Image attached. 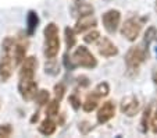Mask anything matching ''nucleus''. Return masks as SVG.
Listing matches in <instances>:
<instances>
[{
  "instance_id": "bb28decb",
  "label": "nucleus",
  "mask_w": 157,
  "mask_h": 138,
  "mask_svg": "<svg viewBox=\"0 0 157 138\" xmlns=\"http://www.w3.org/2000/svg\"><path fill=\"white\" fill-rule=\"evenodd\" d=\"M89 130H92V124L88 123V121H82V123L79 124V131L82 132V134H88Z\"/></svg>"
},
{
  "instance_id": "a211bd4d",
  "label": "nucleus",
  "mask_w": 157,
  "mask_h": 138,
  "mask_svg": "<svg viewBox=\"0 0 157 138\" xmlns=\"http://www.w3.org/2000/svg\"><path fill=\"white\" fill-rule=\"evenodd\" d=\"M64 34H65V43H67V48L72 49L75 45V31L67 27L64 31Z\"/></svg>"
},
{
  "instance_id": "f3484780",
  "label": "nucleus",
  "mask_w": 157,
  "mask_h": 138,
  "mask_svg": "<svg viewBox=\"0 0 157 138\" xmlns=\"http://www.w3.org/2000/svg\"><path fill=\"white\" fill-rule=\"evenodd\" d=\"M35 101H36V103H38L39 106L48 105V103L50 102V93H49V91H46V89H40V91L38 92V95H36Z\"/></svg>"
},
{
  "instance_id": "20e7f679",
  "label": "nucleus",
  "mask_w": 157,
  "mask_h": 138,
  "mask_svg": "<svg viewBox=\"0 0 157 138\" xmlns=\"http://www.w3.org/2000/svg\"><path fill=\"white\" fill-rule=\"evenodd\" d=\"M142 27H143V22L140 21L139 18H136V17L128 18L127 21L121 25V35L124 36L127 41L133 42V41H136V38L139 36L140 31H142Z\"/></svg>"
},
{
  "instance_id": "b1692460",
  "label": "nucleus",
  "mask_w": 157,
  "mask_h": 138,
  "mask_svg": "<svg viewBox=\"0 0 157 138\" xmlns=\"http://www.w3.org/2000/svg\"><path fill=\"white\" fill-rule=\"evenodd\" d=\"M64 92H65V88L64 85L60 82V84H56L54 85V96H56L59 101L63 99V96H64Z\"/></svg>"
},
{
  "instance_id": "f8f14e48",
  "label": "nucleus",
  "mask_w": 157,
  "mask_h": 138,
  "mask_svg": "<svg viewBox=\"0 0 157 138\" xmlns=\"http://www.w3.org/2000/svg\"><path fill=\"white\" fill-rule=\"evenodd\" d=\"M96 27V18L93 17V14H86V15H81L79 20L77 21L75 25V32H83L86 30Z\"/></svg>"
},
{
  "instance_id": "412c9836",
  "label": "nucleus",
  "mask_w": 157,
  "mask_h": 138,
  "mask_svg": "<svg viewBox=\"0 0 157 138\" xmlns=\"http://www.w3.org/2000/svg\"><path fill=\"white\" fill-rule=\"evenodd\" d=\"M96 93H98L99 96H100V98H106L107 95H109V92H110V87H109V84H107V82H100V84H98L96 85V88L95 89Z\"/></svg>"
},
{
  "instance_id": "aec40b11",
  "label": "nucleus",
  "mask_w": 157,
  "mask_h": 138,
  "mask_svg": "<svg viewBox=\"0 0 157 138\" xmlns=\"http://www.w3.org/2000/svg\"><path fill=\"white\" fill-rule=\"evenodd\" d=\"M156 36H157L156 28H154V27H150L147 31H146V34H145V39H143V43H142V45H143V46H146V48L149 49V45H150V42L153 41V39H156Z\"/></svg>"
},
{
  "instance_id": "7ed1b4c3",
  "label": "nucleus",
  "mask_w": 157,
  "mask_h": 138,
  "mask_svg": "<svg viewBox=\"0 0 157 138\" xmlns=\"http://www.w3.org/2000/svg\"><path fill=\"white\" fill-rule=\"evenodd\" d=\"M72 60H74L75 66H81L83 69H95L98 66V60L92 54V52L89 50L86 46H78L71 54Z\"/></svg>"
},
{
  "instance_id": "4be33fe9",
  "label": "nucleus",
  "mask_w": 157,
  "mask_h": 138,
  "mask_svg": "<svg viewBox=\"0 0 157 138\" xmlns=\"http://www.w3.org/2000/svg\"><path fill=\"white\" fill-rule=\"evenodd\" d=\"M99 39H100V34L98 31H90V32H88L83 36V41L86 43H96Z\"/></svg>"
},
{
  "instance_id": "2eb2a0df",
  "label": "nucleus",
  "mask_w": 157,
  "mask_h": 138,
  "mask_svg": "<svg viewBox=\"0 0 157 138\" xmlns=\"http://www.w3.org/2000/svg\"><path fill=\"white\" fill-rule=\"evenodd\" d=\"M101 98L98 95V93L93 91L92 93H89L88 96H86V99H85V102L82 103V109L85 112H93L96 108H98V105H99V101H100Z\"/></svg>"
},
{
  "instance_id": "423d86ee",
  "label": "nucleus",
  "mask_w": 157,
  "mask_h": 138,
  "mask_svg": "<svg viewBox=\"0 0 157 138\" xmlns=\"http://www.w3.org/2000/svg\"><path fill=\"white\" fill-rule=\"evenodd\" d=\"M101 21H103L104 30L109 34H116V31L120 27V21H121V13L118 10H109L101 15Z\"/></svg>"
},
{
  "instance_id": "9b49d317",
  "label": "nucleus",
  "mask_w": 157,
  "mask_h": 138,
  "mask_svg": "<svg viewBox=\"0 0 157 138\" xmlns=\"http://www.w3.org/2000/svg\"><path fill=\"white\" fill-rule=\"evenodd\" d=\"M15 67H17V64H15V61L13 60L11 57L2 54V59H0V80L3 82H6L11 77Z\"/></svg>"
},
{
  "instance_id": "1a4fd4ad",
  "label": "nucleus",
  "mask_w": 157,
  "mask_h": 138,
  "mask_svg": "<svg viewBox=\"0 0 157 138\" xmlns=\"http://www.w3.org/2000/svg\"><path fill=\"white\" fill-rule=\"evenodd\" d=\"M114 114H116V103L113 101H106L98 110L96 120H98L99 124H106L107 121H110L113 119Z\"/></svg>"
},
{
  "instance_id": "c85d7f7f",
  "label": "nucleus",
  "mask_w": 157,
  "mask_h": 138,
  "mask_svg": "<svg viewBox=\"0 0 157 138\" xmlns=\"http://www.w3.org/2000/svg\"><path fill=\"white\" fill-rule=\"evenodd\" d=\"M156 10H157V0H156Z\"/></svg>"
},
{
  "instance_id": "a878e982",
  "label": "nucleus",
  "mask_w": 157,
  "mask_h": 138,
  "mask_svg": "<svg viewBox=\"0 0 157 138\" xmlns=\"http://www.w3.org/2000/svg\"><path fill=\"white\" fill-rule=\"evenodd\" d=\"M68 102L71 103V106L75 109V110H78V109L81 108V99H79V98H78L77 95H75V93H74V95H70V98H68Z\"/></svg>"
},
{
  "instance_id": "9d476101",
  "label": "nucleus",
  "mask_w": 157,
  "mask_h": 138,
  "mask_svg": "<svg viewBox=\"0 0 157 138\" xmlns=\"http://www.w3.org/2000/svg\"><path fill=\"white\" fill-rule=\"evenodd\" d=\"M96 43H98V52L103 57H113L118 54L117 46L109 38H106V36H100V39Z\"/></svg>"
},
{
  "instance_id": "ddd939ff",
  "label": "nucleus",
  "mask_w": 157,
  "mask_h": 138,
  "mask_svg": "<svg viewBox=\"0 0 157 138\" xmlns=\"http://www.w3.org/2000/svg\"><path fill=\"white\" fill-rule=\"evenodd\" d=\"M38 25H39L38 13L33 11V10H29L27 14V35L32 36L38 30Z\"/></svg>"
},
{
  "instance_id": "f03ea898",
  "label": "nucleus",
  "mask_w": 157,
  "mask_h": 138,
  "mask_svg": "<svg viewBox=\"0 0 157 138\" xmlns=\"http://www.w3.org/2000/svg\"><path fill=\"white\" fill-rule=\"evenodd\" d=\"M44 56L49 60H53L60 52V36L59 27L54 22H49L44 27Z\"/></svg>"
},
{
  "instance_id": "f257e3e1",
  "label": "nucleus",
  "mask_w": 157,
  "mask_h": 138,
  "mask_svg": "<svg viewBox=\"0 0 157 138\" xmlns=\"http://www.w3.org/2000/svg\"><path fill=\"white\" fill-rule=\"evenodd\" d=\"M149 53L147 48L143 45L139 46H132L128 49L127 54H125V66H127V74L129 77H135L139 73V69L143 63L146 61Z\"/></svg>"
},
{
  "instance_id": "4468645a",
  "label": "nucleus",
  "mask_w": 157,
  "mask_h": 138,
  "mask_svg": "<svg viewBox=\"0 0 157 138\" xmlns=\"http://www.w3.org/2000/svg\"><path fill=\"white\" fill-rule=\"evenodd\" d=\"M56 128H57V123L53 120V117L46 116V119L40 123V126H39L38 130H39V132L43 135H52V134H54Z\"/></svg>"
},
{
  "instance_id": "cd10ccee",
  "label": "nucleus",
  "mask_w": 157,
  "mask_h": 138,
  "mask_svg": "<svg viewBox=\"0 0 157 138\" xmlns=\"http://www.w3.org/2000/svg\"><path fill=\"white\" fill-rule=\"evenodd\" d=\"M151 131H153V134H157V110L151 119Z\"/></svg>"
},
{
  "instance_id": "dca6fc26",
  "label": "nucleus",
  "mask_w": 157,
  "mask_h": 138,
  "mask_svg": "<svg viewBox=\"0 0 157 138\" xmlns=\"http://www.w3.org/2000/svg\"><path fill=\"white\" fill-rule=\"evenodd\" d=\"M59 110H60V101L53 99L46 105V116L48 117H57L59 116Z\"/></svg>"
},
{
  "instance_id": "0eeeda50",
  "label": "nucleus",
  "mask_w": 157,
  "mask_h": 138,
  "mask_svg": "<svg viewBox=\"0 0 157 138\" xmlns=\"http://www.w3.org/2000/svg\"><path fill=\"white\" fill-rule=\"evenodd\" d=\"M120 109L121 112L128 117H133L139 113L140 109V103L135 95H128L125 98H122L121 103H120Z\"/></svg>"
},
{
  "instance_id": "6ab92c4d",
  "label": "nucleus",
  "mask_w": 157,
  "mask_h": 138,
  "mask_svg": "<svg viewBox=\"0 0 157 138\" xmlns=\"http://www.w3.org/2000/svg\"><path fill=\"white\" fill-rule=\"evenodd\" d=\"M149 119H150V108H147L142 114V119H140V131L145 134L147 132V128H149Z\"/></svg>"
},
{
  "instance_id": "6e6552de",
  "label": "nucleus",
  "mask_w": 157,
  "mask_h": 138,
  "mask_svg": "<svg viewBox=\"0 0 157 138\" xmlns=\"http://www.w3.org/2000/svg\"><path fill=\"white\" fill-rule=\"evenodd\" d=\"M18 92L22 96L24 101H32L36 98L39 89L38 84L35 80H24V81H18Z\"/></svg>"
},
{
  "instance_id": "393cba45",
  "label": "nucleus",
  "mask_w": 157,
  "mask_h": 138,
  "mask_svg": "<svg viewBox=\"0 0 157 138\" xmlns=\"http://www.w3.org/2000/svg\"><path fill=\"white\" fill-rule=\"evenodd\" d=\"M63 61H64V66L67 67V70H74L75 67V63H74V60H72V57L71 56H68V53H65L64 54V59H63Z\"/></svg>"
},
{
  "instance_id": "39448f33",
  "label": "nucleus",
  "mask_w": 157,
  "mask_h": 138,
  "mask_svg": "<svg viewBox=\"0 0 157 138\" xmlns=\"http://www.w3.org/2000/svg\"><path fill=\"white\" fill-rule=\"evenodd\" d=\"M36 69H38V59L35 56L25 57V60L21 63L20 71H18V81L35 80Z\"/></svg>"
},
{
  "instance_id": "5701e85b",
  "label": "nucleus",
  "mask_w": 157,
  "mask_h": 138,
  "mask_svg": "<svg viewBox=\"0 0 157 138\" xmlns=\"http://www.w3.org/2000/svg\"><path fill=\"white\" fill-rule=\"evenodd\" d=\"M11 134H13L11 124H2V126H0V137L9 138Z\"/></svg>"
}]
</instances>
